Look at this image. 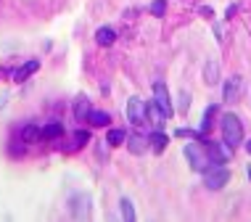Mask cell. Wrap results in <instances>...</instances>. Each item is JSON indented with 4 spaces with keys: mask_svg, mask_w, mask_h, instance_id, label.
<instances>
[{
    "mask_svg": "<svg viewBox=\"0 0 251 222\" xmlns=\"http://www.w3.org/2000/svg\"><path fill=\"white\" fill-rule=\"evenodd\" d=\"M246 151H249V153H251V140H249V143H246Z\"/></svg>",
    "mask_w": 251,
    "mask_h": 222,
    "instance_id": "25",
    "label": "cell"
},
{
    "mask_svg": "<svg viewBox=\"0 0 251 222\" xmlns=\"http://www.w3.org/2000/svg\"><path fill=\"white\" fill-rule=\"evenodd\" d=\"M241 90H243V79L235 74V77H230L225 82V90H222V98L227 100V103H235V100L241 98Z\"/></svg>",
    "mask_w": 251,
    "mask_h": 222,
    "instance_id": "7",
    "label": "cell"
},
{
    "mask_svg": "<svg viewBox=\"0 0 251 222\" xmlns=\"http://www.w3.org/2000/svg\"><path fill=\"white\" fill-rule=\"evenodd\" d=\"M72 214L74 217H87V198L85 196H74L72 198Z\"/></svg>",
    "mask_w": 251,
    "mask_h": 222,
    "instance_id": "16",
    "label": "cell"
},
{
    "mask_svg": "<svg viewBox=\"0 0 251 222\" xmlns=\"http://www.w3.org/2000/svg\"><path fill=\"white\" fill-rule=\"evenodd\" d=\"M167 143H169V138H167L161 130H156V132H151V135H148V146H151L153 153H161V151L167 148Z\"/></svg>",
    "mask_w": 251,
    "mask_h": 222,
    "instance_id": "10",
    "label": "cell"
},
{
    "mask_svg": "<svg viewBox=\"0 0 251 222\" xmlns=\"http://www.w3.org/2000/svg\"><path fill=\"white\" fill-rule=\"evenodd\" d=\"M90 100H87V96H77V100H74V119L77 122H82V119H87V114H90Z\"/></svg>",
    "mask_w": 251,
    "mask_h": 222,
    "instance_id": "9",
    "label": "cell"
},
{
    "mask_svg": "<svg viewBox=\"0 0 251 222\" xmlns=\"http://www.w3.org/2000/svg\"><path fill=\"white\" fill-rule=\"evenodd\" d=\"M227 180H230V172L222 164H212L209 170H203V185H206L209 191H220V188H225Z\"/></svg>",
    "mask_w": 251,
    "mask_h": 222,
    "instance_id": "3",
    "label": "cell"
},
{
    "mask_svg": "<svg viewBox=\"0 0 251 222\" xmlns=\"http://www.w3.org/2000/svg\"><path fill=\"white\" fill-rule=\"evenodd\" d=\"M146 146H148V138L143 135H127V148H130V153H143L146 151Z\"/></svg>",
    "mask_w": 251,
    "mask_h": 222,
    "instance_id": "15",
    "label": "cell"
},
{
    "mask_svg": "<svg viewBox=\"0 0 251 222\" xmlns=\"http://www.w3.org/2000/svg\"><path fill=\"white\" fill-rule=\"evenodd\" d=\"M127 119H130V124H146V119H148L146 100H140L138 96H132L127 100Z\"/></svg>",
    "mask_w": 251,
    "mask_h": 222,
    "instance_id": "4",
    "label": "cell"
},
{
    "mask_svg": "<svg viewBox=\"0 0 251 222\" xmlns=\"http://www.w3.org/2000/svg\"><path fill=\"white\" fill-rule=\"evenodd\" d=\"M249 180H251V167H249Z\"/></svg>",
    "mask_w": 251,
    "mask_h": 222,
    "instance_id": "26",
    "label": "cell"
},
{
    "mask_svg": "<svg viewBox=\"0 0 251 222\" xmlns=\"http://www.w3.org/2000/svg\"><path fill=\"white\" fill-rule=\"evenodd\" d=\"M222 140L230 148H238L243 143V124H241L238 114H225L222 117Z\"/></svg>",
    "mask_w": 251,
    "mask_h": 222,
    "instance_id": "1",
    "label": "cell"
},
{
    "mask_svg": "<svg viewBox=\"0 0 251 222\" xmlns=\"http://www.w3.org/2000/svg\"><path fill=\"white\" fill-rule=\"evenodd\" d=\"M153 100H156V106L161 109V114H164L167 119L175 114V109H172V98H169V90H167L164 82H153Z\"/></svg>",
    "mask_w": 251,
    "mask_h": 222,
    "instance_id": "5",
    "label": "cell"
},
{
    "mask_svg": "<svg viewBox=\"0 0 251 222\" xmlns=\"http://www.w3.org/2000/svg\"><path fill=\"white\" fill-rule=\"evenodd\" d=\"M37 69H40V61H37V58H29L24 66H19V69L13 72V82H24V79L29 77V74H35Z\"/></svg>",
    "mask_w": 251,
    "mask_h": 222,
    "instance_id": "8",
    "label": "cell"
},
{
    "mask_svg": "<svg viewBox=\"0 0 251 222\" xmlns=\"http://www.w3.org/2000/svg\"><path fill=\"white\" fill-rule=\"evenodd\" d=\"M106 140H108V146H122L127 140V132L125 130H108Z\"/></svg>",
    "mask_w": 251,
    "mask_h": 222,
    "instance_id": "22",
    "label": "cell"
},
{
    "mask_svg": "<svg viewBox=\"0 0 251 222\" xmlns=\"http://www.w3.org/2000/svg\"><path fill=\"white\" fill-rule=\"evenodd\" d=\"M151 13H153V16H164V13H167V0H153V3H151Z\"/></svg>",
    "mask_w": 251,
    "mask_h": 222,
    "instance_id": "23",
    "label": "cell"
},
{
    "mask_svg": "<svg viewBox=\"0 0 251 222\" xmlns=\"http://www.w3.org/2000/svg\"><path fill=\"white\" fill-rule=\"evenodd\" d=\"M188 109H191V93H185V90H182V93H180V111L185 114Z\"/></svg>",
    "mask_w": 251,
    "mask_h": 222,
    "instance_id": "24",
    "label": "cell"
},
{
    "mask_svg": "<svg viewBox=\"0 0 251 222\" xmlns=\"http://www.w3.org/2000/svg\"><path fill=\"white\" fill-rule=\"evenodd\" d=\"M203 82H206V85H217V82H220V64H217V61H209L206 66H203Z\"/></svg>",
    "mask_w": 251,
    "mask_h": 222,
    "instance_id": "14",
    "label": "cell"
},
{
    "mask_svg": "<svg viewBox=\"0 0 251 222\" xmlns=\"http://www.w3.org/2000/svg\"><path fill=\"white\" fill-rule=\"evenodd\" d=\"M146 109H148V119H151V122H153L156 127H159L161 122H167V117L161 114L159 106H156V100H151V103H146Z\"/></svg>",
    "mask_w": 251,
    "mask_h": 222,
    "instance_id": "17",
    "label": "cell"
},
{
    "mask_svg": "<svg viewBox=\"0 0 251 222\" xmlns=\"http://www.w3.org/2000/svg\"><path fill=\"white\" fill-rule=\"evenodd\" d=\"M119 212H122V217H125V222H135V209H132V201L130 198H122Z\"/></svg>",
    "mask_w": 251,
    "mask_h": 222,
    "instance_id": "21",
    "label": "cell"
},
{
    "mask_svg": "<svg viewBox=\"0 0 251 222\" xmlns=\"http://www.w3.org/2000/svg\"><path fill=\"white\" fill-rule=\"evenodd\" d=\"M40 132H43V127L26 124L24 130H22V140H26V143H35V140H40Z\"/></svg>",
    "mask_w": 251,
    "mask_h": 222,
    "instance_id": "20",
    "label": "cell"
},
{
    "mask_svg": "<svg viewBox=\"0 0 251 222\" xmlns=\"http://www.w3.org/2000/svg\"><path fill=\"white\" fill-rule=\"evenodd\" d=\"M206 153L209 159H212V164H225V161L233 156V148H230L227 143H214V140H206Z\"/></svg>",
    "mask_w": 251,
    "mask_h": 222,
    "instance_id": "6",
    "label": "cell"
},
{
    "mask_svg": "<svg viewBox=\"0 0 251 222\" xmlns=\"http://www.w3.org/2000/svg\"><path fill=\"white\" fill-rule=\"evenodd\" d=\"M185 159H188V164H191L196 172H203V170L212 167V159H209L206 146L203 143H188L185 146Z\"/></svg>",
    "mask_w": 251,
    "mask_h": 222,
    "instance_id": "2",
    "label": "cell"
},
{
    "mask_svg": "<svg viewBox=\"0 0 251 222\" xmlns=\"http://www.w3.org/2000/svg\"><path fill=\"white\" fill-rule=\"evenodd\" d=\"M214 117H217V103H212L206 111H203V119H201V135H209L212 132V127H214Z\"/></svg>",
    "mask_w": 251,
    "mask_h": 222,
    "instance_id": "11",
    "label": "cell"
},
{
    "mask_svg": "<svg viewBox=\"0 0 251 222\" xmlns=\"http://www.w3.org/2000/svg\"><path fill=\"white\" fill-rule=\"evenodd\" d=\"M87 122H90L93 127H106L108 122H111V117H108L106 111H90L87 114Z\"/></svg>",
    "mask_w": 251,
    "mask_h": 222,
    "instance_id": "18",
    "label": "cell"
},
{
    "mask_svg": "<svg viewBox=\"0 0 251 222\" xmlns=\"http://www.w3.org/2000/svg\"><path fill=\"white\" fill-rule=\"evenodd\" d=\"M61 135H64V124H61V122H48L43 127V132H40V138H43V140H56Z\"/></svg>",
    "mask_w": 251,
    "mask_h": 222,
    "instance_id": "12",
    "label": "cell"
},
{
    "mask_svg": "<svg viewBox=\"0 0 251 222\" xmlns=\"http://www.w3.org/2000/svg\"><path fill=\"white\" fill-rule=\"evenodd\" d=\"M87 140H90V135H87L85 130H77V132L72 135V143L66 146V151H77V148H82V146L87 143Z\"/></svg>",
    "mask_w": 251,
    "mask_h": 222,
    "instance_id": "19",
    "label": "cell"
},
{
    "mask_svg": "<svg viewBox=\"0 0 251 222\" xmlns=\"http://www.w3.org/2000/svg\"><path fill=\"white\" fill-rule=\"evenodd\" d=\"M114 40H117V32H114L111 26H100V29L96 32V43H98V45H103V48L114 45Z\"/></svg>",
    "mask_w": 251,
    "mask_h": 222,
    "instance_id": "13",
    "label": "cell"
}]
</instances>
